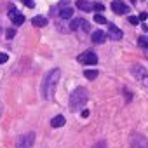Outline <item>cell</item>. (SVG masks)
I'll use <instances>...</instances> for the list:
<instances>
[{
	"label": "cell",
	"mask_w": 148,
	"mask_h": 148,
	"mask_svg": "<svg viewBox=\"0 0 148 148\" xmlns=\"http://www.w3.org/2000/svg\"><path fill=\"white\" fill-rule=\"evenodd\" d=\"M138 44H139L141 47H145V49H148V38H146V37H139V40H138Z\"/></svg>",
	"instance_id": "obj_18"
},
{
	"label": "cell",
	"mask_w": 148,
	"mask_h": 148,
	"mask_svg": "<svg viewBox=\"0 0 148 148\" xmlns=\"http://www.w3.org/2000/svg\"><path fill=\"white\" fill-rule=\"evenodd\" d=\"M77 7H79L80 11H86V12H89V11L94 9V5H92L91 2H87V0H77Z\"/></svg>",
	"instance_id": "obj_12"
},
{
	"label": "cell",
	"mask_w": 148,
	"mask_h": 148,
	"mask_svg": "<svg viewBox=\"0 0 148 148\" xmlns=\"http://www.w3.org/2000/svg\"><path fill=\"white\" fill-rule=\"evenodd\" d=\"M9 18H11V21H12L16 26H19V25H23V23H25V16H23L16 7H12V5L9 7Z\"/></svg>",
	"instance_id": "obj_7"
},
{
	"label": "cell",
	"mask_w": 148,
	"mask_h": 148,
	"mask_svg": "<svg viewBox=\"0 0 148 148\" xmlns=\"http://www.w3.org/2000/svg\"><path fill=\"white\" fill-rule=\"evenodd\" d=\"M59 16H61L63 19H70V18L73 16V9H71V7H63V9L59 11Z\"/></svg>",
	"instance_id": "obj_15"
},
{
	"label": "cell",
	"mask_w": 148,
	"mask_h": 148,
	"mask_svg": "<svg viewBox=\"0 0 148 148\" xmlns=\"http://www.w3.org/2000/svg\"><path fill=\"white\" fill-rule=\"evenodd\" d=\"M77 59H79V63H82V64H96V63H98V56H96L92 51L82 52Z\"/></svg>",
	"instance_id": "obj_6"
},
{
	"label": "cell",
	"mask_w": 148,
	"mask_h": 148,
	"mask_svg": "<svg viewBox=\"0 0 148 148\" xmlns=\"http://www.w3.org/2000/svg\"><path fill=\"white\" fill-rule=\"evenodd\" d=\"M131 148H148V139L139 132H132L131 134Z\"/></svg>",
	"instance_id": "obj_4"
},
{
	"label": "cell",
	"mask_w": 148,
	"mask_h": 148,
	"mask_svg": "<svg viewBox=\"0 0 148 148\" xmlns=\"http://www.w3.org/2000/svg\"><path fill=\"white\" fill-rule=\"evenodd\" d=\"M131 2H136V0H131Z\"/></svg>",
	"instance_id": "obj_27"
},
{
	"label": "cell",
	"mask_w": 148,
	"mask_h": 148,
	"mask_svg": "<svg viewBox=\"0 0 148 148\" xmlns=\"http://www.w3.org/2000/svg\"><path fill=\"white\" fill-rule=\"evenodd\" d=\"M64 122H66V120H64V117H63V115H56V117L51 120V125H52V127H63V125H64Z\"/></svg>",
	"instance_id": "obj_14"
},
{
	"label": "cell",
	"mask_w": 148,
	"mask_h": 148,
	"mask_svg": "<svg viewBox=\"0 0 148 148\" xmlns=\"http://www.w3.org/2000/svg\"><path fill=\"white\" fill-rule=\"evenodd\" d=\"M108 35H110V38H112V40H120V38L124 37L122 30H120V28H117L115 25H108Z\"/></svg>",
	"instance_id": "obj_10"
},
{
	"label": "cell",
	"mask_w": 148,
	"mask_h": 148,
	"mask_svg": "<svg viewBox=\"0 0 148 148\" xmlns=\"http://www.w3.org/2000/svg\"><path fill=\"white\" fill-rule=\"evenodd\" d=\"M92 148H106V141H98Z\"/></svg>",
	"instance_id": "obj_22"
},
{
	"label": "cell",
	"mask_w": 148,
	"mask_h": 148,
	"mask_svg": "<svg viewBox=\"0 0 148 148\" xmlns=\"http://www.w3.org/2000/svg\"><path fill=\"white\" fill-rule=\"evenodd\" d=\"M59 77H61V71L58 68L51 70L47 75L44 77V82H42V96L45 99H52L54 98V91H56V86L59 82Z\"/></svg>",
	"instance_id": "obj_1"
},
{
	"label": "cell",
	"mask_w": 148,
	"mask_h": 148,
	"mask_svg": "<svg viewBox=\"0 0 148 148\" xmlns=\"http://www.w3.org/2000/svg\"><path fill=\"white\" fill-rule=\"evenodd\" d=\"M129 23L131 25H138L139 23V18L138 16H129Z\"/></svg>",
	"instance_id": "obj_19"
},
{
	"label": "cell",
	"mask_w": 148,
	"mask_h": 148,
	"mask_svg": "<svg viewBox=\"0 0 148 148\" xmlns=\"http://www.w3.org/2000/svg\"><path fill=\"white\" fill-rule=\"evenodd\" d=\"M112 11L115 14H125L127 12V5L122 2V0H113L112 2Z\"/></svg>",
	"instance_id": "obj_9"
},
{
	"label": "cell",
	"mask_w": 148,
	"mask_h": 148,
	"mask_svg": "<svg viewBox=\"0 0 148 148\" xmlns=\"http://www.w3.org/2000/svg\"><path fill=\"white\" fill-rule=\"evenodd\" d=\"M138 18H139V21H145V19L148 18V14H146V12H141V14H139Z\"/></svg>",
	"instance_id": "obj_25"
},
{
	"label": "cell",
	"mask_w": 148,
	"mask_h": 148,
	"mask_svg": "<svg viewBox=\"0 0 148 148\" xmlns=\"http://www.w3.org/2000/svg\"><path fill=\"white\" fill-rule=\"evenodd\" d=\"M9 59V56L5 54V52H0V64H2V63H5Z\"/></svg>",
	"instance_id": "obj_20"
},
{
	"label": "cell",
	"mask_w": 148,
	"mask_h": 148,
	"mask_svg": "<svg viewBox=\"0 0 148 148\" xmlns=\"http://www.w3.org/2000/svg\"><path fill=\"white\" fill-rule=\"evenodd\" d=\"M33 141H35V132L23 134L18 139V148H32L33 146Z\"/></svg>",
	"instance_id": "obj_5"
},
{
	"label": "cell",
	"mask_w": 148,
	"mask_h": 148,
	"mask_svg": "<svg viewBox=\"0 0 148 148\" xmlns=\"http://www.w3.org/2000/svg\"><path fill=\"white\" fill-rule=\"evenodd\" d=\"M92 42L94 44H103L105 40H106V33L105 32H101V30H96V32H92Z\"/></svg>",
	"instance_id": "obj_11"
},
{
	"label": "cell",
	"mask_w": 148,
	"mask_h": 148,
	"mask_svg": "<svg viewBox=\"0 0 148 148\" xmlns=\"http://www.w3.org/2000/svg\"><path fill=\"white\" fill-rule=\"evenodd\" d=\"M94 11L103 12V11H105V5H103V4H94Z\"/></svg>",
	"instance_id": "obj_21"
},
{
	"label": "cell",
	"mask_w": 148,
	"mask_h": 148,
	"mask_svg": "<svg viewBox=\"0 0 148 148\" xmlns=\"http://www.w3.org/2000/svg\"><path fill=\"white\" fill-rule=\"evenodd\" d=\"M84 75H86V79L94 80V79L98 77V71H96V70H86V71H84Z\"/></svg>",
	"instance_id": "obj_16"
},
{
	"label": "cell",
	"mask_w": 148,
	"mask_h": 148,
	"mask_svg": "<svg viewBox=\"0 0 148 148\" xmlns=\"http://www.w3.org/2000/svg\"><path fill=\"white\" fill-rule=\"evenodd\" d=\"M82 117H89V112L87 110H82Z\"/></svg>",
	"instance_id": "obj_26"
},
{
	"label": "cell",
	"mask_w": 148,
	"mask_h": 148,
	"mask_svg": "<svg viewBox=\"0 0 148 148\" xmlns=\"http://www.w3.org/2000/svg\"><path fill=\"white\" fill-rule=\"evenodd\" d=\"M87 99H89L87 89H86V87H77L75 91L71 92V96H70V110H71V112L82 110V108L86 106Z\"/></svg>",
	"instance_id": "obj_2"
},
{
	"label": "cell",
	"mask_w": 148,
	"mask_h": 148,
	"mask_svg": "<svg viewBox=\"0 0 148 148\" xmlns=\"http://www.w3.org/2000/svg\"><path fill=\"white\" fill-rule=\"evenodd\" d=\"M32 23H33V26L42 28V26H45V25H47V18H44V16H35V18L32 19Z\"/></svg>",
	"instance_id": "obj_13"
},
{
	"label": "cell",
	"mask_w": 148,
	"mask_h": 148,
	"mask_svg": "<svg viewBox=\"0 0 148 148\" xmlns=\"http://www.w3.org/2000/svg\"><path fill=\"white\" fill-rule=\"evenodd\" d=\"M70 28H71L73 32L79 30V28H82L84 32H89V28H91V26H89V23H87L86 19H80V18H79V19H73V21L70 23Z\"/></svg>",
	"instance_id": "obj_8"
},
{
	"label": "cell",
	"mask_w": 148,
	"mask_h": 148,
	"mask_svg": "<svg viewBox=\"0 0 148 148\" xmlns=\"http://www.w3.org/2000/svg\"><path fill=\"white\" fill-rule=\"evenodd\" d=\"M131 71H132V75H134L136 80H139L143 86L148 87V70H146L145 66H141V64H134V66L131 68Z\"/></svg>",
	"instance_id": "obj_3"
},
{
	"label": "cell",
	"mask_w": 148,
	"mask_h": 148,
	"mask_svg": "<svg viewBox=\"0 0 148 148\" xmlns=\"http://www.w3.org/2000/svg\"><path fill=\"white\" fill-rule=\"evenodd\" d=\"M23 2H25V4H26V7H30V9L35 5V4H33V0H23Z\"/></svg>",
	"instance_id": "obj_24"
},
{
	"label": "cell",
	"mask_w": 148,
	"mask_h": 148,
	"mask_svg": "<svg viewBox=\"0 0 148 148\" xmlns=\"http://www.w3.org/2000/svg\"><path fill=\"white\" fill-rule=\"evenodd\" d=\"M94 21H96L98 25H106V23H108V21H106V18H105V16H101L99 12L94 16Z\"/></svg>",
	"instance_id": "obj_17"
},
{
	"label": "cell",
	"mask_w": 148,
	"mask_h": 148,
	"mask_svg": "<svg viewBox=\"0 0 148 148\" xmlns=\"http://www.w3.org/2000/svg\"><path fill=\"white\" fill-rule=\"evenodd\" d=\"M16 35V30H7V38H12Z\"/></svg>",
	"instance_id": "obj_23"
}]
</instances>
